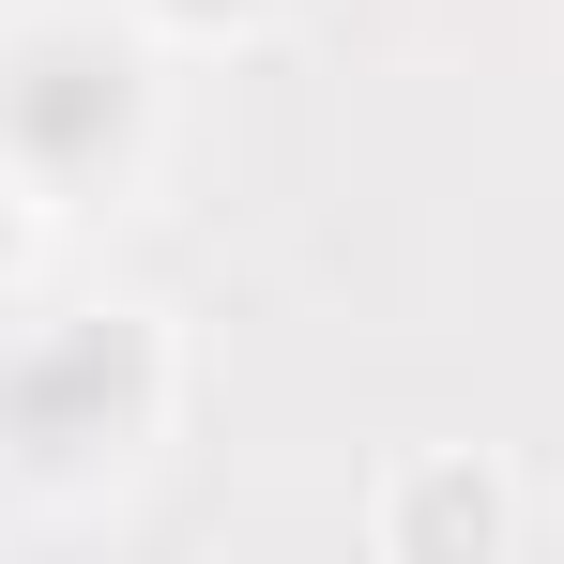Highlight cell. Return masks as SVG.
Instances as JSON below:
<instances>
[{"label":"cell","instance_id":"cell-1","mask_svg":"<svg viewBox=\"0 0 564 564\" xmlns=\"http://www.w3.org/2000/svg\"><path fill=\"white\" fill-rule=\"evenodd\" d=\"M169 138V77H153V31L107 15V0H31L0 31V169L31 184V214H93L153 169Z\"/></svg>","mask_w":564,"mask_h":564},{"label":"cell","instance_id":"cell-2","mask_svg":"<svg viewBox=\"0 0 564 564\" xmlns=\"http://www.w3.org/2000/svg\"><path fill=\"white\" fill-rule=\"evenodd\" d=\"M169 397H184V351H169L153 305H62L46 336L0 351V473L107 488L169 443Z\"/></svg>","mask_w":564,"mask_h":564},{"label":"cell","instance_id":"cell-3","mask_svg":"<svg viewBox=\"0 0 564 564\" xmlns=\"http://www.w3.org/2000/svg\"><path fill=\"white\" fill-rule=\"evenodd\" d=\"M367 534H381L397 564H443V550H519V534H534V503L473 458V443H427V458L367 503Z\"/></svg>","mask_w":564,"mask_h":564},{"label":"cell","instance_id":"cell-4","mask_svg":"<svg viewBox=\"0 0 564 564\" xmlns=\"http://www.w3.org/2000/svg\"><path fill=\"white\" fill-rule=\"evenodd\" d=\"M122 15H138L153 46H245V31H260L275 0H122Z\"/></svg>","mask_w":564,"mask_h":564},{"label":"cell","instance_id":"cell-5","mask_svg":"<svg viewBox=\"0 0 564 564\" xmlns=\"http://www.w3.org/2000/svg\"><path fill=\"white\" fill-rule=\"evenodd\" d=\"M15 214H31V184H15V169H0V260H15Z\"/></svg>","mask_w":564,"mask_h":564}]
</instances>
